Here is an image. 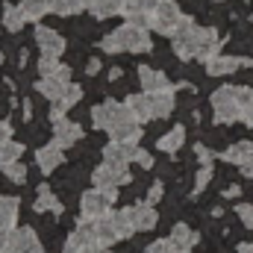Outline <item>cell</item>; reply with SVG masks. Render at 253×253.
Returning a JSON list of instances; mask_svg holds the SVG:
<instances>
[{
    "label": "cell",
    "instance_id": "ac0fdd59",
    "mask_svg": "<svg viewBox=\"0 0 253 253\" xmlns=\"http://www.w3.org/2000/svg\"><path fill=\"white\" fill-rule=\"evenodd\" d=\"M242 65H248L253 68V59H236V56H212L209 62H206V71L212 74V77H227V74H233V71H239Z\"/></svg>",
    "mask_w": 253,
    "mask_h": 253
},
{
    "label": "cell",
    "instance_id": "277c9868",
    "mask_svg": "<svg viewBox=\"0 0 253 253\" xmlns=\"http://www.w3.org/2000/svg\"><path fill=\"white\" fill-rule=\"evenodd\" d=\"M94 233H97L100 248H109V245H115V242L129 239L135 230H132V221H129V212H126V209H118V212L112 209V212H106L103 218L94 221Z\"/></svg>",
    "mask_w": 253,
    "mask_h": 253
},
{
    "label": "cell",
    "instance_id": "74e56055",
    "mask_svg": "<svg viewBox=\"0 0 253 253\" xmlns=\"http://www.w3.org/2000/svg\"><path fill=\"white\" fill-rule=\"evenodd\" d=\"M236 212H239V218H242V224H245V227H253V206H251V203H239V206H236Z\"/></svg>",
    "mask_w": 253,
    "mask_h": 253
},
{
    "label": "cell",
    "instance_id": "f35d334b",
    "mask_svg": "<svg viewBox=\"0 0 253 253\" xmlns=\"http://www.w3.org/2000/svg\"><path fill=\"white\" fill-rule=\"evenodd\" d=\"M132 162H138L141 168H153V156H150L147 150H141V147L135 150V159H132Z\"/></svg>",
    "mask_w": 253,
    "mask_h": 253
},
{
    "label": "cell",
    "instance_id": "f6af8a7d",
    "mask_svg": "<svg viewBox=\"0 0 253 253\" xmlns=\"http://www.w3.org/2000/svg\"><path fill=\"white\" fill-rule=\"evenodd\" d=\"M6 239H9V230H0V253L6 248Z\"/></svg>",
    "mask_w": 253,
    "mask_h": 253
},
{
    "label": "cell",
    "instance_id": "5b68a950",
    "mask_svg": "<svg viewBox=\"0 0 253 253\" xmlns=\"http://www.w3.org/2000/svg\"><path fill=\"white\" fill-rule=\"evenodd\" d=\"M115 200H118V189L115 191H103V189L83 191V197H80V218L97 221V218H103L106 212H112Z\"/></svg>",
    "mask_w": 253,
    "mask_h": 253
},
{
    "label": "cell",
    "instance_id": "e0dca14e",
    "mask_svg": "<svg viewBox=\"0 0 253 253\" xmlns=\"http://www.w3.org/2000/svg\"><path fill=\"white\" fill-rule=\"evenodd\" d=\"M62 162H65V156H62V147L59 144H44V147L36 150V165H39L42 174H53Z\"/></svg>",
    "mask_w": 253,
    "mask_h": 253
},
{
    "label": "cell",
    "instance_id": "d4e9b609",
    "mask_svg": "<svg viewBox=\"0 0 253 253\" xmlns=\"http://www.w3.org/2000/svg\"><path fill=\"white\" fill-rule=\"evenodd\" d=\"M33 209H36V212H42V215H44V212H50V215H62V203L53 197V191L47 189V186H42V189H39V197H36Z\"/></svg>",
    "mask_w": 253,
    "mask_h": 253
},
{
    "label": "cell",
    "instance_id": "8fae6325",
    "mask_svg": "<svg viewBox=\"0 0 253 253\" xmlns=\"http://www.w3.org/2000/svg\"><path fill=\"white\" fill-rule=\"evenodd\" d=\"M36 44H39L42 56H56L59 59L65 53V39L50 27H36Z\"/></svg>",
    "mask_w": 253,
    "mask_h": 253
},
{
    "label": "cell",
    "instance_id": "7bdbcfd3",
    "mask_svg": "<svg viewBox=\"0 0 253 253\" xmlns=\"http://www.w3.org/2000/svg\"><path fill=\"white\" fill-rule=\"evenodd\" d=\"M6 138H12V126H9V121H0V141H6Z\"/></svg>",
    "mask_w": 253,
    "mask_h": 253
},
{
    "label": "cell",
    "instance_id": "7c38bea8",
    "mask_svg": "<svg viewBox=\"0 0 253 253\" xmlns=\"http://www.w3.org/2000/svg\"><path fill=\"white\" fill-rule=\"evenodd\" d=\"M126 212H129V221H132V230H135V233L153 230L156 221H159L153 203H147V200H144V203H135V206H126Z\"/></svg>",
    "mask_w": 253,
    "mask_h": 253
},
{
    "label": "cell",
    "instance_id": "60d3db41",
    "mask_svg": "<svg viewBox=\"0 0 253 253\" xmlns=\"http://www.w3.org/2000/svg\"><path fill=\"white\" fill-rule=\"evenodd\" d=\"M162 183H153L150 186V191H147V203H156V200H162Z\"/></svg>",
    "mask_w": 253,
    "mask_h": 253
},
{
    "label": "cell",
    "instance_id": "d6986e66",
    "mask_svg": "<svg viewBox=\"0 0 253 253\" xmlns=\"http://www.w3.org/2000/svg\"><path fill=\"white\" fill-rule=\"evenodd\" d=\"M83 100V88L77 85V83H71L68 88H65V94L53 103V109H50V121H59V118H65V112L68 109H74L77 103Z\"/></svg>",
    "mask_w": 253,
    "mask_h": 253
},
{
    "label": "cell",
    "instance_id": "8992f818",
    "mask_svg": "<svg viewBox=\"0 0 253 253\" xmlns=\"http://www.w3.org/2000/svg\"><path fill=\"white\" fill-rule=\"evenodd\" d=\"M212 109L218 124H233L242 121V106H239V88L236 85H221L212 94Z\"/></svg>",
    "mask_w": 253,
    "mask_h": 253
},
{
    "label": "cell",
    "instance_id": "52a82bcc",
    "mask_svg": "<svg viewBox=\"0 0 253 253\" xmlns=\"http://www.w3.org/2000/svg\"><path fill=\"white\" fill-rule=\"evenodd\" d=\"M183 18L186 15L180 12V6L174 0H156V9L150 12V30H156L162 36H174Z\"/></svg>",
    "mask_w": 253,
    "mask_h": 253
},
{
    "label": "cell",
    "instance_id": "30bf717a",
    "mask_svg": "<svg viewBox=\"0 0 253 253\" xmlns=\"http://www.w3.org/2000/svg\"><path fill=\"white\" fill-rule=\"evenodd\" d=\"M3 253H44V248L39 245L33 227H15V230H9Z\"/></svg>",
    "mask_w": 253,
    "mask_h": 253
},
{
    "label": "cell",
    "instance_id": "603a6c76",
    "mask_svg": "<svg viewBox=\"0 0 253 253\" xmlns=\"http://www.w3.org/2000/svg\"><path fill=\"white\" fill-rule=\"evenodd\" d=\"M68 85H71V83H62L59 77H42V80L36 83V91H39L42 97H47V100H53V103H56V100L65 94V88H68Z\"/></svg>",
    "mask_w": 253,
    "mask_h": 253
},
{
    "label": "cell",
    "instance_id": "2e32d148",
    "mask_svg": "<svg viewBox=\"0 0 253 253\" xmlns=\"http://www.w3.org/2000/svg\"><path fill=\"white\" fill-rule=\"evenodd\" d=\"M138 83H141V91H147V94H153V91H165V88H171V83H168V77H165L162 71H156V68H150V65H138Z\"/></svg>",
    "mask_w": 253,
    "mask_h": 253
},
{
    "label": "cell",
    "instance_id": "d6a6232c",
    "mask_svg": "<svg viewBox=\"0 0 253 253\" xmlns=\"http://www.w3.org/2000/svg\"><path fill=\"white\" fill-rule=\"evenodd\" d=\"M80 9H85V0H50V12L53 15H62V18L77 15Z\"/></svg>",
    "mask_w": 253,
    "mask_h": 253
},
{
    "label": "cell",
    "instance_id": "4316f807",
    "mask_svg": "<svg viewBox=\"0 0 253 253\" xmlns=\"http://www.w3.org/2000/svg\"><path fill=\"white\" fill-rule=\"evenodd\" d=\"M18 224V200L0 194V230H15Z\"/></svg>",
    "mask_w": 253,
    "mask_h": 253
},
{
    "label": "cell",
    "instance_id": "ab89813d",
    "mask_svg": "<svg viewBox=\"0 0 253 253\" xmlns=\"http://www.w3.org/2000/svg\"><path fill=\"white\" fill-rule=\"evenodd\" d=\"M194 153H197L200 165H212V150H206L203 144H197V147H194Z\"/></svg>",
    "mask_w": 253,
    "mask_h": 253
},
{
    "label": "cell",
    "instance_id": "836d02e7",
    "mask_svg": "<svg viewBox=\"0 0 253 253\" xmlns=\"http://www.w3.org/2000/svg\"><path fill=\"white\" fill-rule=\"evenodd\" d=\"M0 171H3V177H6V180H12V183H18V186L27 180V165H24L21 159H18V162H9V165H3Z\"/></svg>",
    "mask_w": 253,
    "mask_h": 253
},
{
    "label": "cell",
    "instance_id": "1f68e13d",
    "mask_svg": "<svg viewBox=\"0 0 253 253\" xmlns=\"http://www.w3.org/2000/svg\"><path fill=\"white\" fill-rule=\"evenodd\" d=\"M239 88V106H242V121L253 126V88L248 85H236Z\"/></svg>",
    "mask_w": 253,
    "mask_h": 253
},
{
    "label": "cell",
    "instance_id": "484cf974",
    "mask_svg": "<svg viewBox=\"0 0 253 253\" xmlns=\"http://www.w3.org/2000/svg\"><path fill=\"white\" fill-rule=\"evenodd\" d=\"M183 141H186V126H174V129H168V132L156 141V147H159L162 153H177V150L183 147Z\"/></svg>",
    "mask_w": 253,
    "mask_h": 253
},
{
    "label": "cell",
    "instance_id": "681fc988",
    "mask_svg": "<svg viewBox=\"0 0 253 253\" xmlns=\"http://www.w3.org/2000/svg\"><path fill=\"white\" fill-rule=\"evenodd\" d=\"M91 253H112V251H109V248H94Z\"/></svg>",
    "mask_w": 253,
    "mask_h": 253
},
{
    "label": "cell",
    "instance_id": "d590c367",
    "mask_svg": "<svg viewBox=\"0 0 253 253\" xmlns=\"http://www.w3.org/2000/svg\"><path fill=\"white\" fill-rule=\"evenodd\" d=\"M56 71H59V59L56 56H42L39 59V74L42 77H53Z\"/></svg>",
    "mask_w": 253,
    "mask_h": 253
},
{
    "label": "cell",
    "instance_id": "7402d4cb",
    "mask_svg": "<svg viewBox=\"0 0 253 253\" xmlns=\"http://www.w3.org/2000/svg\"><path fill=\"white\" fill-rule=\"evenodd\" d=\"M168 239L177 245V251H180V253H191V248L197 245V239H200V236L191 230L189 224H177V227L171 230V236H168Z\"/></svg>",
    "mask_w": 253,
    "mask_h": 253
},
{
    "label": "cell",
    "instance_id": "c3c4849f",
    "mask_svg": "<svg viewBox=\"0 0 253 253\" xmlns=\"http://www.w3.org/2000/svg\"><path fill=\"white\" fill-rule=\"evenodd\" d=\"M239 253H253V245H239Z\"/></svg>",
    "mask_w": 253,
    "mask_h": 253
},
{
    "label": "cell",
    "instance_id": "ba28073f",
    "mask_svg": "<svg viewBox=\"0 0 253 253\" xmlns=\"http://www.w3.org/2000/svg\"><path fill=\"white\" fill-rule=\"evenodd\" d=\"M129 180H132L129 168H126V165H115V162H103V165H97L94 174H91L94 189H103V191H115L118 186H124Z\"/></svg>",
    "mask_w": 253,
    "mask_h": 253
},
{
    "label": "cell",
    "instance_id": "f1b7e54d",
    "mask_svg": "<svg viewBox=\"0 0 253 253\" xmlns=\"http://www.w3.org/2000/svg\"><path fill=\"white\" fill-rule=\"evenodd\" d=\"M24 24H27V15L21 12V6L6 3V6H3V27H6L9 33H21Z\"/></svg>",
    "mask_w": 253,
    "mask_h": 253
},
{
    "label": "cell",
    "instance_id": "ee69618b",
    "mask_svg": "<svg viewBox=\"0 0 253 253\" xmlns=\"http://www.w3.org/2000/svg\"><path fill=\"white\" fill-rule=\"evenodd\" d=\"M242 174H245V177H251V180H253V156L248 159V162H245V165H242Z\"/></svg>",
    "mask_w": 253,
    "mask_h": 253
},
{
    "label": "cell",
    "instance_id": "83f0119b",
    "mask_svg": "<svg viewBox=\"0 0 253 253\" xmlns=\"http://www.w3.org/2000/svg\"><path fill=\"white\" fill-rule=\"evenodd\" d=\"M253 156V141H236L224 150V162H233V165H245Z\"/></svg>",
    "mask_w": 253,
    "mask_h": 253
},
{
    "label": "cell",
    "instance_id": "7dc6e473",
    "mask_svg": "<svg viewBox=\"0 0 253 253\" xmlns=\"http://www.w3.org/2000/svg\"><path fill=\"white\" fill-rule=\"evenodd\" d=\"M224 194H227V197H236V194H239V186H230V189L224 191Z\"/></svg>",
    "mask_w": 253,
    "mask_h": 253
},
{
    "label": "cell",
    "instance_id": "3957f363",
    "mask_svg": "<svg viewBox=\"0 0 253 253\" xmlns=\"http://www.w3.org/2000/svg\"><path fill=\"white\" fill-rule=\"evenodd\" d=\"M100 47H103L106 53H147V50L153 47V42H150L147 27L126 21L124 27H118V30H112L109 36H103Z\"/></svg>",
    "mask_w": 253,
    "mask_h": 253
},
{
    "label": "cell",
    "instance_id": "cb8c5ba5",
    "mask_svg": "<svg viewBox=\"0 0 253 253\" xmlns=\"http://www.w3.org/2000/svg\"><path fill=\"white\" fill-rule=\"evenodd\" d=\"M121 6H124V0H85V9H88L94 18H112V15H121Z\"/></svg>",
    "mask_w": 253,
    "mask_h": 253
},
{
    "label": "cell",
    "instance_id": "bcb514c9",
    "mask_svg": "<svg viewBox=\"0 0 253 253\" xmlns=\"http://www.w3.org/2000/svg\"><path fill=\"white\" fill-rule=\"evenodd\" d=\"M109 80H112V83L121 80V68H112V71H109Z\"/></svg>",
    "mask_w": 253,
    "mask_h": 253
},
{
    "label": "cell",
    "instance_id": "e575fe53",
    "mask_svg": "<svg viewBox=\"0 0 253 253\" xmlns=\"http://www.w3.org/2000/svg\"><path fill=\"white\" fill-rule=\"evenodd\" d=\"M147 253H180V251H177V245L171 239H156V242L147 245Z\"/></svg>",
    "mask_w": 253,
    "mask_h": 253
},
{
    "label": "cell",
    "instance_id": "b9f144b4",
    "mask_svg": "<svg viewBox=\"0 0 253 253\" xmlns=\"http://www.w3.org/2000/svg\"><path fill=\"white\" fill-rule=\"evenodd\" d=\"M97 71H100V59H88V62H85V74H88V77H94Z\"/></svg>",
    "mask_w": 253,
    "mask_h": 253
},
{
    "label": "cell",
    "instance_id": "7a4b0ae2",
    "mask_svg": "<svg viewBox=\"0 0 253 253\" xmlns=\"http://www.w3.org/2000/svg\"><path fill=\"white\" fill-rule=\"evenodd\" d=\"M88 115H91V126L109 132L112 141H135V144H138V138H141V124H138L135 115L126 109V103L103 100V103H97Z\"/></svg>",
    "mask_w": 253,
    "mask_h": 253
},
{
    "label": "cell",
    "instance_id": "6da1fadb",
    "mask_svg": "<svg viewBox=\"0 0 253 253\" xmlns=\"http://www.w3.org/2000/svg\"><path fill=\"white\" fill-rule=\"evenodd\" d=\"M174 39V53L180 59H200V62H209L212 56H218L221 50V39L212 27H197L191 18H183L177 33L171 36Z\"/></svg>",
    "mask_w": 253,
    "mask_h": 253
},
{
    "label": "cell",
    "instance_id": "9c48e42d",
    "mask_svg": "<svg viewBox=\"0 0 253 253\" xmlns=\"http://www.w3.org/2000/svg\"><path fill=\"white\" fill-rule=\"evenodd\" d=\"M94 248H100V242H97V233H94V221H80V227L68 236V242H65L62 253H91Z\"/></svg>",
    "mask_w": 253,
    "mask_h": 253
},
{
    "label": "cell",
    "instance_id": "9a60e30c",
    "mask_svg": "<svg viewBox=\"0 0 253 253\" xmlns=\"http://www.w3.org/2000/svg\"><path fill=\"white\" fill-rule=\"evenodd\" d=\"M138 144L135 141H109L103 147V162H115V165H129L135 159Z\"/></svg>",
    "mask_w": 253,
    "mask_h": 253
},
{
    "label": "cell",
    "instance_id": "44dd1931",
    "mask_svg": "<svg viewBox=\"0 0 253 253\" xmlns=\"http://www.w3.org/2000/svg\"><path fill=\"white\" fill-rule=\"evenodd\" d=\"M124 103H126V109L135 115L138 124H144V121L153 118V112H150V94H147V91H141V94H126Z\"/></svg>",
    "mask_w": 253,
    "mask_h": 253
},
{
    "label": "cell",
    "instance_id": "ffe728a7",
    "mask_svg": "<svg viewBox=\"0 0 253 253\" xmlns=\"http://www.w3.org/2000/svg\"><path fill=\"white\" fill-rule=\"evenodd\" d=\"M174 88H165V91H153L150 94V112L153 118H168L174 112Z\"/></svg>",
    "mask_w": 253,
    "mask_h": 253
},
{
    "label": "cell",
    "instance_id": "f546056e",
    "mask_svg": "<svg viewBox=\"0 0 253 253\" xmlns=\"http://www.w3.org/2000/svg\"><path fill=\"white\" fill-rule=\"evenodd\" d=\"M21 156H24V144L21 141H15V138L0 141V168L9 165V162H18Z\"/></svg>",
    "mask_w": 253,
    "mask_h": 253
},
{
    "label": "cell",
    "instance_id": "4dcf8cb0",
    "mask_svg": "<svg viewBox=\"0 0 253 253\" xmlns=\"http://www.w3.org/2000/svg\"><path fill=\"white\" fill-rule=\"evenodd\" d=\"M21 12L27 15V21H42L50 12V0H21Z\"/></svg>",
    "mask_w": 253,
    "mask_h": 253
},
{
    "label": "cell",
    "instance_id": "5bb4252c",
    "mask_svg": "<svg viewBox=\"0 0 253 253\" xmlns=\"http://www.w3.org/2000/svg\"><path fill=\"white\" fill-rule=\"evenodd\" d=\"M80 138H83V126L77 121H68V118L53 121V144H59L62 150L65 147H74Z\"/></svg>",
    "mask_w": 253,
    "mask_h": 253
},
{
    "label": "cell",
    "instance_id": "8d00e7d4",
    "mask_svg": "<svg viewBox=\"0 0 253 253\" xmlns=\"http://www.w3.org/2000/svg\"><path fill=\"white\" fill-rule=\"evenodd\" d=\"M209 180H212V165H203V168L197 171V180H194V194H200V191L206 189Z\"/></svg>",
    "mask_w": 253,
    "mask_h": 253
},
{
    "label": "cell",
    "instance_id": "4fadbf2b",
    "mask_svg": "<svg viewBox=\"0 0 253 253\" xmlns=\"http://www.w3.org/2000/svg\"><path fill=\"white\" fill-rule=\"evenodd\" d=\"M153 9H156V0H124L121 15H124L129 24L150 27V12H153Z\"/></svg>",
    "mask_w": 253,
    "mask_h": 253
}]
</instances>
